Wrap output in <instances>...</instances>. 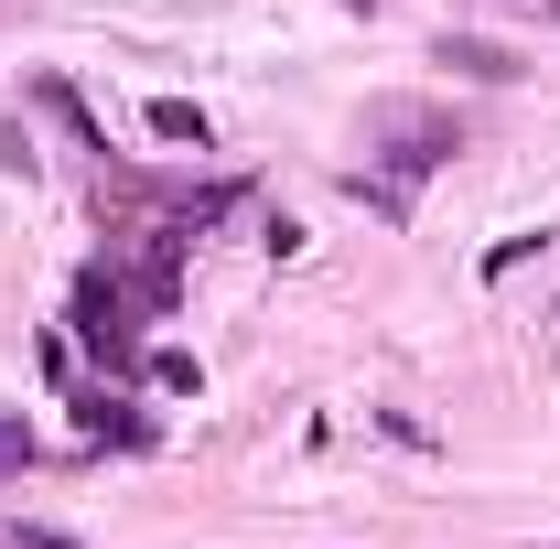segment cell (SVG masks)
Masks as SVG:
<instances>
[{
    "mask_svg": "<svg viewBox=\"0 0 560 549\" xmlns=\"http://www.w3.org/2000/svg\"><path fill=\"white\" fill-rule=\"evenodd\" d=\"M130 313H140V291L119 270H86V280H75V344H86L97 366H130V355H140Z\"/></svg>",
    "mask_w": 560,
    "mask_h": 549,
    "instance_id": "6da1fadb",
    "label": "cell"
},
{
    "mask_svg": "<svg viewBox=\"0 0 560 549\" xmlns=\"http://www.w3.org/2000/svg\"><path fill=\"white\" fill-rule=\"evenodd\" d=\"M442 66H453V75H475V86H517V75H528L517 55H506V44H475V33H453V44H442Z\"/></svg>",
    "mask_w": 560,
    "mask_h": 549,
    "instance_id": "7a4b0ae2",
    "label": "cell"
},
{
    "mask_svg": "<svg viewBox=\"0 0 560 549\" xmlns=\"http://www.w3.org/2000/svg\"><path fill=\"white\" fill-rule=\"evenodd\" d=\"M151 140H173V151H206V108H195V97H151Z\"/></svg>",
    "mask_w": 560,
    "mask_h": 549,
    "instance_id": "3957f363",
    "label": "cell"
},
{
    "mask_svg": "<svg viewBox=\"0 0 560 549\" xmlns=\"http://www.w3.org/2000/svg\"><path fill=\"white\" fill-rule=\"evenodd\" d=\"M86 442H130V453H140V442H151V420H130L119 399H86Z\"/></svg>",
    "mask_w": 560,
    "mask_h": 549,
    "instance_id": "277c9868",
    "label": "cell"
},
{
    "mask_svg": "<svg viewBox=\"0 0 560 549\" xmlns=\"http://www.w3.org/2000/svg\"><path fill=\"white\" fill-rule=\"evenodd\" d=\"M151 388H162V399H195V388H206V366H195V355H173V344H162V355H151Z\"/></svg>",
    "mask_w": 560,
    "mask_h": 549,
    "instance_id": "5b68a950",
    "label": "cell"
},
{
    "mask_svg": "<svg viewBox=\"0 0 560 549\" xmlns=\"http://www.w3.org/2000/svg\"><path fill=\"white\" fill-rule=\"evenodd\" d=\"M539 248H550V226H528V237H495V248H486V280H506L517 259H539Z\"/></svg>",
    "mask_w": 560,
    "mask_h": 549,
    "instance_id": "8992f818",
    "label": "cell"
},
{
    "mask_svg": "<svg viewBox=\"0 0 560 549\" xmlns=\"http://www.w3.org/2000/svg\"><path fill=\"white\" fill-rule=\"evenodd\" d=\"M11 464H33V442H22V420H0V475Z\"/></svg>",
    "mask_w": 560,
    "mask_h": 549,
    "instance_id": "52a82bcc",
    "label": "cell"
},
{
    "mask_svg": "<svg viewBox=\"0 0 560 549\" xmlns=\"http://www.w3.org/2000/svg\"><path fill=\"white\" fill-rule=\"evenodd\" d=\"M11 549H75L66 528H11Z\"/></svg>",
    "mask_w": 560,
    "mask_h": 549,
    "instance_id": "ba28073f",
    "label": "cell"
},
{
    "mask_svg": "<svg viewBox=\"0 0 560 549\" xmlns=\"http://www.w3.org/2000/svg\"><path fill=\"white\" fill-rule=\"evenodd\" d=\"M355 11H388V0H355Z\"/></svg>",
    "mask_w": 560,
    "mask_h": 549,
    "instance_id": "9c48e42d",
    "label": "cell"
}]
</instances>
